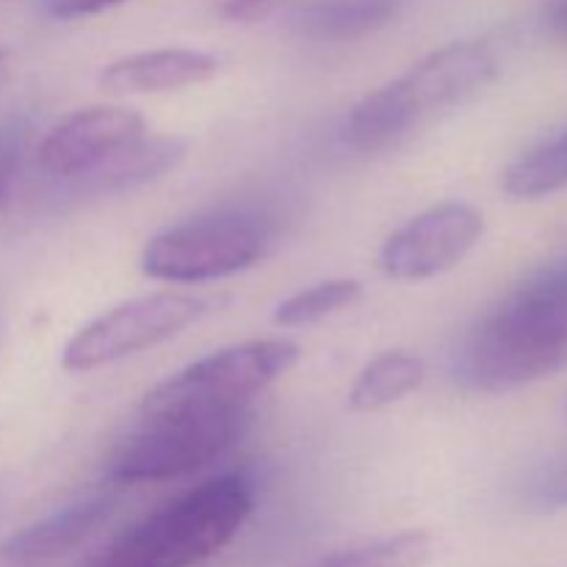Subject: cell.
<instances>
[{"mask_svg":"<svg viewBox=\"0 0 567 567\" xmlns=\"http://www.w3.org/2000/svg\"><path fill=\"white\" fill-rule=\"evenodd\" d=\"M247 424V410L142 415V426L111 454L105 476L120 485L181 480L221 457L244 435Z\"/></svg>","mask_w":567,"mask_h":567,"instance_id":"277c9868","label":"cell"},{"mask_svg":"<svg viewBox=\"0 0 567 567\" xmlns=\"http://www.w3.org/2000/svg\"><path fill=\"white\" fill-rule=\"evenodd\" d=\"M219 72V59L192 48H161L125 55L100 75L111 94H161L199 86Z\"/></svg>","mask_w":567,"mask_h":567,"instance_id":"8fae6325","label":"cell"},{"mask_svg":"<svg viewBox=\"0 0 567 567\" xmlns=\"http://www.w3.org/2000/svg\"><path fill=\"white\" fill-rule=\"evenodd\" d=\"M363 297V286L358 280H324L313 288L297 291L293 297L282 299L275 310L277 327H310L319 321L330 319V316L341 313V310L352 308L358 299Z\"/></svg>","mask_w":567,"mask_h":567,"instance_id":"e0dca14e","label":"cell"},{"mask_svg":"<svg viewBox=\"0 0 567 567\" xmlns=\"http://www.w3.org/2000/svg\"><path fill=\"white\" fill-rule=\"evenodd\" d=\"M485 233V216L468 203H443L399 227L382 244L380 266L404 282L430 280L454 269Z\"/></svg>","mask_w":567,"mask_h":567,"instance_id":"ba28073f","label":"cell"},{"mask_svg":"<svg viewBox=\"0 0 567 567\" xmlns=\"http://www.w3.org/2000/svg\"><path fill=\"white\" fill-rule=\"evenodd\" d=\"M208 313V302L192 293H150L97 316L66 341L61 365L66 371H94L131 354L169 341Z\"/></svg>","mask_w":567,"mask_h":567,"instance_id":"52a82bcc","label":"cell"},{"mask_svg":"<svg viewBox=\"0 0 567 567\" xmlns=\"http://www.w3.org/2000/svg\"><path fill=\"white\" fill-rule=\"evenodd\" d=\"M299 363V347L282 338L244 341L205 354L144 396L142 415L181 410H247L258 393Z\"/></svg>","mask_w":567,"mask_h":567,"instance_id":"5b68a950","label":"cell"},{"mask_svg":"<svg viewBox=\"0 0 567 567\" xmlns=\"http://www.w3.org/2000/svg\"><path fill=\"white\" fill-rule=\"evenodd\" d=\"M565 415H567V408H565Z\"/></svg>","mask_w":567,"mask_h":567,"instance_id":"d4e9b609","label":"cell"},{"mask_svg":"<svg viewBox=\"0 0 567 567\" xmlns=\"http://www.w3.org/2000/svg\"><path fill=\"white\" fill-rule=\"evenodd\" d=\"M120 3L125 0H39V9L53 20H81V17L100 14Z\"/></svg>","mask_w":567,"mask_h":567,"instance_id":"ffe728a7","label":"cell"},{"mask_svg":"<svg viewBox=\"0 0 567 567\" xmlns=\"http://www.w3.org/2000/svg\"><path fill=\"white\" fill-rule=\"evenodd\" d=\"M22 150H25V122H3V125H0V208H3L11 186H14Z\"/></svg>","mask_w":567,"mask_h":567,"instance_id":"d6986e66","label":"cell"},{"mask_svg":"<svg viewBox=\"0 0 567 567\" xmlns=\"http://www.w3.org/2000/svg\"><path fill=\"white\" fill-rule=\"evenodd\" d=\"M266 230L244 216H214L169 227L147 241L142 271L161 282H208L238 275L266 255Z\"/></svg>","mask_w":567,"mask_h":567,"instance_id":"8992f818","label":"cell"},{"mask_svg":"<svg viewBox=\"0 0 567 567\" xmlns=\"http://www.w3.org/2000/svg\"><path fill=\"white\" fill-rule=\"evenodd\" d=\"M9 70H11L9 50L0 48V89H3V86H6V81H9Z\"/></svg>","mask_w":567,"mask_h":567,"instance_id":"603a6c76","label":"cell"},{"mask_svg":"<svg viewBox=\"0 0 567 567\" xmlns=\"http://www.w3.org/2000/svg\"><path fill=\"white\" fill-rule=\"evenodd\" d=\"M548 25L554 33L567 39V0H554V6L548 9Z\"/></svg>","mask_w":567,"mask_h":567,"instance_id":"7402d4cb","label":"cell"},{"mask_svg":"<svg viewBox=\"0 0 567 567\" xmlns=\"http://www.w3.org/2000/svg\"><path fill=\"white\" fill-rule=\"evenodd\" d=\"M432 554V537L426 532H399L363 546L343 548L319 559L313 567H421Z\"/></svg>","mask_w":567,"mask_h":567,"instance_id":"2e32d148","label":"cell"},{"mask_svg":"<svg viewBox=\"0 0 567 567\" xmlns=\"http://www.w3.org/2000/svg\"><path fill=\"white\" fill-rule=\"evenodd\" d=\"M567 188V131L526 150L504 169L502 192L509 199H543Z\"/></svg>","mask_w":567,"mask_h":567,"instance_id":"9a60e30c","label":"cell"},{"mask_svg":"<svg viewBox=\"0 0 567 567\" xmlns=\"http://www.w3.org/2000/svg\"><path fill=\"white\" fill-rule=\"evenodd\" d=\"M114 507L116 502L111 496H92L83 498V502L66 504L64 509H55L48 518L11 535L0 546V557L17 567L55 563V559L75 551L81 543H86L111 518Z\"/></svg>","mask_w":567,"mask_h":567,"instance_id":"30bf717a","label":"cell"},{"mask_svg":"<svg viewBox=\"0 0 567 567\" xmlns=\"http://www.w3.org/2000/svg\"><path fill=\"white\" fill-rule=\"evenodd\" d=\"M255 509V482L221 474L192 487L116 537L97 567H194L219 554Z\"/></svg>","mask_w":567,"mask_h":567,"instance_id":"3957f363","label":"cell"},{"mask_svg":"<svg viewBox=\"0 0 567 567\" xmlns=\"http://www.w3.org/2000/svg\"><path fill=\"white\" fill-rule=\"evenodd\" d=\"M408 0H321L293 17V28L313 42H354L391 25Z\"/></svg>","mask_w":567,"mask_h":567,"instance_id":"7c38bea8","label":"cell"},{"mask_svg":"<svg viewBox=\"0 0 567 567\" xmlns=\"http://www.w3.org/2000/svg\"><path fill=\"white\" fill-rule=\"evenodd\" d=\"M186 155V144L181 138L169 136H144L133 147L122 150L116 158L100 166L94 175L72 186L78 194H120L131 192V188L144 186V183L155 181V177L166 175L175 169Z\"/></svg>","mask_w":567,"mask_h":567,"instance_id":"4fadbf2b","label":"cell"},{"mask_svg":"<svg viewBox=\"0 0 567 567\" xmlns=\"http://www.w3.org/2000/svg\"><path fill=\"white\" fill-rule=\"evenodd\" d=\"M498 50L485 39H463L424 55L396 81L365 94L341 127V142L354 153L396 147L432 116L465 105L498 75Z\"/></svg>","mask_w":567,"mask_h":567,"instance_id":"6da1fadb","label":"cell"},{"mask_svg":"<svg viewBox=\"0 0 567 567\" xmlns=\"http://www.w3.org/2000/svg\"><path fill=\"white\" fill-rule=\"evenodd\" d=\"M280 0H219V11L233 22H255L269 14Z\"/></svg>","mask_w":567,"mask_h":567,"instance_id":"44dd1931","label":"cell"},{"mask_svg":"<svg viewBox=\"0 0 567 567\" xmlns=\"http://www.w3.org/2000/svg\"><path fill=\"white\" fill-rule=\"evenodd\" d=\"M567 369V297L520 282L454 354V380L468 391L507 393Z\"/></svg>","mask_w":567,"mask_h":567,"instance_id":"7a4b0ae2","label":"cell"},{"mask_svg":"<svg viewBox=\"0 0 567 567\" xmlns=\"http://www.w3.org/2000/svg\"><path fill=\"white\" fill-rule=\"evenodd\" d=\"M147 136V122L133 109L94 105L64 116L39 144L37 161L44 175L78 186L122 150Z\"/></svg>","mask_w":567,"mask_h":567,"instance_id":"9c48e42d","label":"cell"},{"mask_svg":"<svg viewBox=\"0 0 567 567\" xmlns=\"http://www.w3.org/2000/svg\"><path fill=\"white\" fill-rule=\"evenodd\" d=\"M426 380V363L419 354L385 352L371 360L349 391V408L354 413H374L402 402L419 391Z\"/></svg>","mask_w":567,"mask_h":567,"instance_id":"5bb4252c","label":"cell"},{"mask_svg":"<svg viewBox=\"0 0 567 567\" xmlns=\"http://www.w3.org/2000/svg\"><path fill=\"white\" fill-rule=\"evenodd\" d=\"M86 567H97V563H94V559H92V563H89Z\"/></svg>","mask_w":567,"mask_h":567,"instance_id":"cb8c5ba5","label":"cell"},{"mask_svg":"<svg viewBox=\"0 0 567 567\" xmlns=\"http://www.w3.org/2000/svg\"><path fill=\"white\" fill-rule=\"evenodd\" d=\"M524 498L537 513H563L567 509V452L548 460L529 476Z\"/></svg>","mask_w":567,"mask_h":567,"instance_id":"ac0fdd59","label":"cell"}]
</instances>
